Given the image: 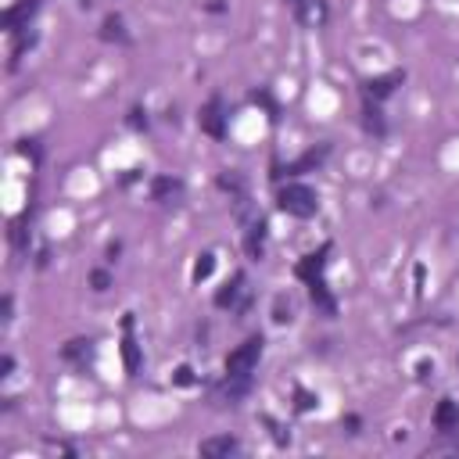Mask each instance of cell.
I'll return each instance as SVG.
<instances>
[{"mask_svg":"<svg viewBox=\"0 0 459 459\" xmlns=\"http://www.w3.org/2000/svg\"><path fill=\"white\" fill-rule=\"evenodd\" d=\"M277 205H280V212H287V216H294V219H313L316 212H320L316 191L313 187H301V183H287V187H280Z\"/></svg>","mask_w":459,"mask_h":459,"instance_id":"1","label":"cell"},{"mask_svg":"<svg viewBox=\"0 0 459 459\" xmlns=\"http://www.w3.org/2000/svg\"><path fill=\"white\" fill-rule=\"evenodd\" d=\"M262 338H248L240 348H233L230 355H226V374L230 377H252V370L259 366V359H262Z\"/></svg>","mask_w":459,"mask_h":459,"instance_id":"2","label":"cell"},{"mask_svg":"<svg viewBox=\"0 0 459 459\" xmlns=\"http://www.w3.org/2000/svg\"><path fill=\"white\" fill-rule=\"evenodd\" d=\"M327 255H330V244H323L320 252H313V255H305L298 266H294V273H298V280H305V284H313V280H323V269H327Z\"/></svg>","mask_w":459,"mask_h":459,"instance_id":"3","label":"cell"},{"mask_svg":"<svg viewBox=\"0 0 459 459\" xmlns=\"http://www.w3.org/2000/svg\"><path fill=\"white\" fill-rule=\"evenodd\" d=\"M122 362H126V374L140 370V345L133 341V316L122 320Z\"/></svg>","mask_w":459,"mask_h":459,"instance_id":"4","label":"cell"},{"mask_svg":"<svg viewBox=\"0 0 459 459\" xmlns=\"http://www.w3.org/2000/svg\"><path fill=\"white\" fill-rule=\"evenodd\" d=\"M198 126L208 133V137H223L226 133V122H223V104L219 101H208L198 115Z\"/></svg>","mask_w":459,"mask_h":459,"instance_id":"5","label":"cell"},{"mask_svg":"<svg viewBox=\"0 0 459 459\" xmlns=\"http://www.w3.org/2000/svg\"><path fill=\"white\" fill-rule=\"evenodd\" d=\"M294 11H298V22H301V25H309V29L323 25L327 15H330L323 0H294Z\"/></svg>","mask_w":459,"mask_h":459,"instance_id":"6","label":"cell"},{"mask_svg":"<svg viewBox=\"0 0 459 459\" xmlns=\"http://www.w3.org/2000/svg\"><path fill=\"white\" fill-rule=\"evenodd\" d=\"M36 8H40V0H18L15 8L4 11V29H8V33H18L22 22H29V18L36 15Z\"/></svg>","mask_w":459,"mask_h":459,"instance_id":"7","label":"cell"},{"mask_svg":"<svg viewBox=\"0 0 459 459\" xmlns=\"http://www.w3.org/2000/svg\"><path fill=\"white\" fill-rule=\"evenodd\" d=\"M151 194H155V201H162V205H176L183 198V183L172 179V176H158L155 183H151Z\"/></svg>","mask_w":459,"mask_h":459,"instance_id":"8","label":"cell"},{"mask_svg":"<svg viewBox=\"0 0 459 459\" xmlns=\"http://www.w3.org/2000/svg\"><path fill=\"white\" fill-rule=\"evenodd\" d=\"M434 427H438L441 434L459 431V406H455L452 399H441V402H438V409H434Z\"/></svg>","mask_w":459,"mask_h":459,"instance_id":"9","label":"cell"},{"mask_svg":"<svg viewBox=\"0 0 459 459\" xmlns=\"http://www.w3.org/2000/svg\"><path fill=\"white\" fill-rule=\"evenodd\" d=\"M237 448H240V441H237L233 434H216V438H205V441H201V455H208V459L230 455V452H237Z\"/></svg>","mask_w":459,"mask_h":459,"instance_id":"10","label":"cell"},{"mask_svg":"<svg viewBox=\"0 0 459 459\" xmlns=\"http://www.w3.org/2000/svg\"><path fill=\"white\" fill-rule=\"evenodd\" d=\"M402 79H406L402 72H388V76H377V79H370V83H366V97H377V101H381V97H388V94H391V90L399 86Z\"/></svg>","mask_w":459,"mask_h":459,"instance_id":"11","label":"cell"},{"mask_svg":"<svg viewBox=\"0 0 459 459\" xmlns=\"http://www.w3.org/2000/svg\"><path fill=\"white\" fill-rule=\"evenodd\" d=\"M262 240H266V219H252L248 223V240H244V244H248V255L252 259H262Z\"/></svg>","mask_w":459,"mask_h":459,"instance_id":"12","label":"cell"},{"mask_svg":"<svg viewBox=\"0 0 459 459\" xmlns=\"http://www.w3.org/2000/svg\"><path fill=\"white\" fill-rule=\"evenodd\" d=\"M309 287H313V301L320 305V309H323L327 316H334V309H338V305H334V298H330V291H327V284H323V280H313Z\"/></svg>","mask_w":459,"mask_h":459,"instance_id":"13","label":"cell"},{"mask_svg":"<svg viewBox=\"0 0 459 459\" xmlns=\"http://www.w3.org/2000/svg\"><path fill=\"white\" fill-rule=\"evenodd\" d=\"M240 287H244V277H240V273H237V277L216 294V305H219V309H226V305H233L237 301V294H240Z\"/></svg>","mask_w":459,"mask_h":459,"instance_id":"14","label":"cell"},{"mask_svg":"<svg viewBox=\"0 0 459 459\" xmlns=\"http://www.w3.org/2000/svg\"><path fill=\"white\" fill-rule=\"evenodd\" d=\"M212 269H216V255L212 252H205V255H198V262H194V284H201V280H208L212 277Z\"/></svg>","mask_w":459,"mask_h":459,"instance_id":"15","label":"cell"},{"mask_svg":"<svg viewBox=\"0 0 459 459\" xmlns=\"http://www.w3.org/2000/svg\"><path fill=\"white\" fill-rule=\"evenodd\" d=\"M327 151H330V147H327V144H323V147H320V151H309V155H305V158H301V162H294V165H291V169H287V172H301V169H313V165H320V162H323V158H327Z\"/></svg>","mask_w":459,"mask_h":459,"instance_id":"16","label":"cell"},{"mask_svg":"<svg viewBox=\"0 0 459 459\" xmlns=\"http://www.w3.org/2000/svg\"><path fill=\"white\" fill-rule=\"evenodd\" d=\"M104 40H122V18L118 15H111V18H104V33H101Z\"/></svg>","mask_w":459,"mask_h":459,"instance_id":"17","label":"cell"},{"mask_svg":"<svg viewBox=\"0 0 459 459\" xmlns=\"http://www.w3.org/2000/svg\"><path fill=\"white\" fill-rule=\"evenodd\" d=\"M90 355V341H69L65 345V359H86Z\"/></svg>","mask_w":459,"mask_h":459,"instance_id":"18","label":"cell"},{"mask_svg":"<svg viewBox=\"0 0 459 459\" xmlns=\"http://www.w3.org/2000/svg\"><path fill=\"white\" fill-rule=\"evenodd\" d=\"M294 399H298L294 406H298L301 413H309V409H316V395H309V391H301V388H298V391H294Z\"/></svg>","mask_w":459,"mask_h":459,"instance_id":"19","label":"cell"},{"mask_svg":"<svg viewBox=\"0 0 459 459\" xmlns=\"http://www.w3.org/2000/svg\"><path fill=\"white\" fill-rule=\"evenodd\" d=\"M90 284H94V291H108V287H111V277H108L104 269H94V273H90Z\"/></svg>","mask_w":459,"mask_h":459,"instance_id":"20","label":"cell"},{"mask_svg":"<svg viewBox=\"0 0 459 459\" xmlns=\"http://www.w3.org/2000/svg\"><path fill=\"white\" fill-rule=\"evenodd\" d=\"M366 126H370V130H377V133H384V122H381V111H377V108H370V104H366Z\"/></svg>","mask_w":459,"mask_h":459,"instance_id":"21","label":"cell"},{"mask_svg":"<svg viewBox=\"0 0 459 459\" xmlns=\"http://www.w3.org/2000/svg\"><path fill=\"white\" fill-rule=\"evenodd\" d=\"M277 323H291L294 316H291V301H284V298H277V316H273Z\"/></svg>","mask_w":459,"mask_h":459,"instance_id":"22","label":"cell"},{"mask_svg":"<svg viewBox=\"0 0 459 459\" xmlns=\"http://www.w3.org/2000/svg\"><path fill=\"white\" fill-rule=\"evenodd\" d=\"M176 384H183V388H187V384H194V370H191V366H179V370H176V377H172Z\"/></svg>","mask_w":459,"mask_h":459,"instance_id":"23","label":"cell"},{"mask_svg":"<svg viewBox=\"0 0 459 459\" xmlns=\"http://www.w3.org/2000/svg\"><path fill=\"white\" fill-rule=\"evenodd\" d=\"M431 374H434V362H427V359H423V362L416 366V377H420V381H427Z\"/></svg>","mask_w":459,"mask_h":459,"instance_id":"24","label":"cell"},{"mask_svg":"<svg viewBox=\"0 0 459 459\" xmlns=\"http://www.w3.org/2000/svg\"><path fill=\"white\" fill-rule=\"evenodd\" d=\"M11 370H15V359H11V355H4V359H0V377H8Z\"/></svg>","mask_w":459,"mask_h":459,"instance_id":"25","label":"cell"},{"mask_svg":"<svg viewBox=\"0 0 459 459\" xmlns=\"http://www.w3.org/2000/svg\"><path fill=\"white\" fill-rule=\"evenodd\" d=\"M144 122H147V118H144V111H133V115H130V126H133V130H140Z\"/></svg>","mask_w":459,"mask_h":459,"instance_id":"26","label":"cell"},{"mask_svg":"<svg viewBox=\"0 0 459 459\" xmlns=\"http://www.w3.org/2000/svg\"><path fill=\"white\" fill-rule=\"evenodd\" d=\"M0 313H4V320H11V298L0 301Z\"/></svg>","mask_w":459,"mask_h":459,"instance_id":"27","label":"cell"}]
</instances>
